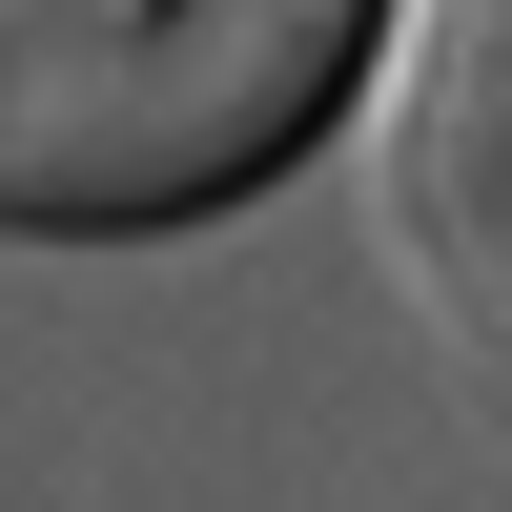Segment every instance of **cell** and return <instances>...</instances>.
<instances>
[{"label":"cell","mask_w":512,"mask_h":512,"mask_svg":"<svg viewBox=\"0 0 512 512\" xmlns=\"http://www.w3.org/2000/svg\"><path fill=\"white\" fill-rule=\"evenodd\" d=\"M390 0H0V226L123 246L287 185L349 123Z\"/></svg>","instance_id":"cell-1"},{"label":"cell","mask_w":512,"mask_h":512,"mask_svg":"<svg viewBox=\"0 0 512 512\" xmlns=\"http://www.w3.org/2000/svg\"><path fill=\"white\" fill-rule=\"evenodd\" d=\"M390 21H410V62H390V103H369V185H390V246H410V287H431V328L492 369L512 267H492L472 123H492V62H512V0H390Z\"/></svg>","instance_id":"cell-2"}]
</instances>
